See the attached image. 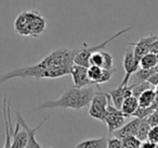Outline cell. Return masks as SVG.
<instances>
[{"instance_id": "obj_16", "label": "cell", "mask_w": 158, "mask_h": 148, "mask_svg": "<svg viewBox=\"0 0 158 148\" xmlns=\"http://www.w3.org/2000/svg\"><path fill=\"white\" fill-rule=\"evenodd\" d=\"M75 148H107V138L105 137L87 138L77 144Z\"/></svg>"}, {"instance_id": "obj_22", "label": "cell", "mask_w": 158, "mask_h": 148, "mask_svg": "<svg viewBox=\"0 0 158 148\" xmlns=\"http://www.w3.org/2000/svg\"><path fill=\"white\" fill-rule=\"evenodd\" d=\"M123 141V145L127 148H140L142 141L138 138L136 136H128L121 139Z\"/></svg>"}, {"instance_id": "obj_8", "label": "cell", "mask_w": 158, "mask_h": 148, "mask_svg": "<svg viewBox=\"0 0 158 148\" xmlns=\"http://www.w3.org/2000/svg\"><path fill=\"white\" fill-rule=\"evenodd\" d=\"M15 117H16V122H19V123L21 124V126H23V128L27 131V134H28V141H27V145L25 148H44L38 143L37 139H36V133H37L38 130H40V128H42V125H44L47 121H48L49 117L44 118V119L42 120L37 126H35V128H29V126L27 125V123L25 122V120L23 119L20 111H15ZM48 148H53V147H48Z\"/></svg>"}, {"instance_id": "obj_13", "label": "cell", "mask_w": 158, "mask_h": 148, "mask_svg": "<svg viewBox=\"0 0 158 148\" xmlns=\"http://www.w3.org/2000/svg\"><path fill=\"white\" fill-rule=\"evenodd\" d=\"M108 95H110L113 105L117 109H120L123 100L129 96H132L131 85H119L117 88L108 92Z\"/></svg>"}, {"instance_id": "obj_6", "label": "cell", "mask_w": 158, "mask_h": 148, "mask_svg": "<svg viewBox=\"0 0 158 148\" xmlns=\"http://www.w3.org/2000/svg\"><path fill=\"white\" fill-rule=\"evenodd\" d=\"M126 114L120 110L117 109L114 105L110 104V101L107 105V113H106L104 124L107 126V131L110 134H113V132L120 128L126 122Z\"/></svg>"}, {"instance_id": "obj_25", "label": "cell", "mask_w": 158, "mask_h": 148, "mask_svg": "<svg viewBox=\"0 0 158 148\" xmlns=\"http://www.w3.org/2000/svg\"><path fill=\"white\" fill-rule=\"evenodd\" d=\"M147 139L153 143L157 144L158 143V125L157 126H152L151 130L148 132V136H147Z\"/></svg>"}, {"instance_id": "obj_18", "label": "cell", "mask_w": 158, "mask_h": 148, "mask_svg": "<svg viewBox=\"0 0 158 148\" xmlns=\"http://www.w3.org/2000/svg\"><path fill=\"white\" fill-rule=\"evenodd\" d=\"M158 62V55L153 52H147L140 59V68L153 69Z\"/></svg>"}, {"instance_id": "obj_32", "label": "cell", "mask_w": 158, "mask_h": 148, "mask_svg": "<svg viewBox=\"0 0 158 148\" xmlns=\"http://www.w3.org/2000/svg\"><path fill=\"white\" fill-rule=\"evenodd\" d=\"M156 148H158V143H157V144H156Z\"/></svg>"}, {"instance_id": "obj_21", "label": "cell", "mask_w": 158, "mask_h": 148, "mask_svg": "<svg viewBox=\"0 0 158 148\" xmlns=\"http://www.w3.org/2000/svg\"><path fill=\"white\" fill-rule=\"evenodd\" d=\"M131 88H132V96L138 98L143 92L147 91V89L154 88V86L148 81H145V82L139 83V84H131Z\"/></svg>"}, {"instance_id": "obj_5", "label": "cell", "mask_w": 158, "mask_h": 148, "mask_svg": "<svg viewBox=\"0 0 158 148\" xmlns=\"http://www.w3.org/2000/svg\"><path fill=\"white\" fill-rule=\"evenodd\" d=\"M110 101V97L108 93H104L99 88V91L94 94L89 105V115L104 123L106 113H107V105Z\"/></svg>"}, {"instance_id": "obj_20", "label": "cell", "mask_w": 158, "mask_h": 148, "mask_svg": "<svg viewBox=\"0 0 158 148\" xmlns=\"http://www.w3.org/2000/svg\"><path fill=\"white\" fill-rule=\"evenodd\" d=\"M151 130V125L146 122L145 119H141L140 125H139L138 132H136L135 136L140 139L141 141H144L147 139V136H148V132Z\"/></svg>"}, {"instance_id": "obj_33", "label": "cell", "mask_w": 158, "mask_h": 148, "mask_svg": "<svg viewBox=\"0 0 158 148\" xmlns=\"http://www.w3.org/2000/svg\"><path fill=\"white\" fill-rule=\"evenodd\" d=\"M123 148H127V147H125V146H123Z\"/></svg>"}, {"instance_id": "obj_15", "label": "cell", "mask_w": 158, "mask_h": 148, "mask_svg": "<svg viewBox=\"0 0 158 148\" xmlns=\"http://www.w3.org/2000/svg\"><path fill=\"white\" fill-rule=\"evenodd\" d=\"M28 141L27 131L19 122H16L15 128L12 133V148H25Z\"/></svg>"}, {"instance_id": "obj_9", "label": "cell", "mask_w": 158, "mask_h": 148, "mask_svg": "<svg viewBox=\"0 0 158 148\" xmlns=\"http://www.w3.org/2000/svg\"><path fill=\"white\" fill-rule=\"evenodd\" d=\"M117 71V69H102L97 65H89L88 66V75L89 78L92 81L94 85L98 87L101 84L107 83L110 81L114 73Z\"/></svg>"}, {"instance_id": "obj_7", "label": "cell", "mask_w": 158, "mask_h": 148, "mask_svg": "<svg viewBox=\"0 0 158 148\" xmlns=\"http://www.w3.org/2000/svg\"><path fill=\"white\" fill-rule=\"evenodd\" d=\"M123 70H125V76L121 81L120 85H128L130 82V78L134 73L140 69V60L135 58L133 53V50L127 48L123 56Z\"/></svg>"}, {"instance_id": "obj_4", "label": "cell", "mask_w": 158, "mask_h": 148, "mask_svg": "<svg viewBox=\"0 0 158 148\" xmlns=\"http://www.w3.org/2000/svg\"><path fill=\"white\" fill-rule=\"evenodd\" d=\"M132 29H133V26L123 29V31L117 32L115 35L110 36L108 39L105 40V42L101 43V44H99V45H95V46H89V45H87L86 43H84L82 47H81V48H79V51L77 52V55L75 56L74 63L79 64V65L87 66V68H88V66L90 65V57H91V55H92L93 52H95V51H98V50H101V49H105L106 45L110 44V43H112L113 40L117 39L119 36H121V35H123V34L130 32Z\"/></svg>"}, {"instance_id": "obj_29", "label": "cell", "mask_w": 158, "mask_h": 148, "mask_svg": "<svg viewBox=\"0 0 158 148\" xmlns=\"http://www.w3.org/2000/svg\"><path fill=\"white\" fill-rule=\"evenodd\" d=\"M151 108L153 110H158V95L155 96V99H154L153 104L151 105Z\"/></svg>"}, {"instance_id": "obj_3", "label": "cell", "mask_w": 158, "mask_h": 148, "mask_svg": "<svg viewBox=\"0 0 158 148\" xmlns=\"http://www.w3.org/2000/svg\"><path fill=\"white\" fill-rule=\"evenodd\" d=\"M14 31L23 37L38 38L44 33L47 21L36 10H24L14 20Z\"/></svg>"}, {"instance_id": "obj_11", "label": "cell", "mask_w": 158, "mask_h": 148, "mask_svg": "<svg viewBox=\"0 0 158 148\" xmlns=\"http://www.w3.org/2000/svg\"><path fill=\"white\" fill-rule=\"evenodd\" d=\"M90 65H97L102 69L114 68V59L113 56L105 49H101L93 52L90 57Z\"/></svg>"}, {"instance_id": "obj_14", "label": "cell", "mask_w": 158, "mask_h": 148, "mask_svg": "<svg viewBox=\"0 0 158 148\" xmlns=\"http://www.w3.org/2000/svg\"><path fill=\"white\" fill-rule=\"evenodd\" d=\"M141 119L139 118H134L133 120H131L130 122H128L127 124H123L120 128H118L117 131L113 132L115 137H118V138L123 139L125 137L128 136H135L136 132H138L139 125H140Z\"/></svg>"}, {"instance_id": "obj_12", "label": "cell", "mask_w": 158, "mask_h": 148, "mask_svg": "<svg viewBox=\"0 0 158 148\" xmlns=\"http://www.w3.org/2000/svg\"><path fill=\"white\" fill-rule=\"evenodd\" d=\"M158 37V35H154V34H151L149 36H145V37H142L138 40V42L134 43H129V46H133V53L135 56V58L138 60H140L141 58L144 55H146L147 52H149V46Z\"/></svg>"}, {"instance_id": "obj_19", "label": "cell", "mask_w": 158, "mask_h": 148, "mask_svg": "<svg viewBox=\"0 0 158 148\" xmlns=\"http://www.w3.org/2000/svg\"><path fill=\"white\" fill-rule=\"evenodd\" d=\"M155 92H154V88L147 89V91L143 92L140 96L138 97L139 100V106L140 107H149L152 104H153L154 99H155Z\"/></svg>"}, {"instance_id": "obj_10", "label": "cell", "mask_w": 158, "mask_h": 148, "mask_svg": "<svg viewBox=\"0 0 158 148\" xmlns=\"http://www.w3.org/2000/svg\"><path fill=\"white\" fill-rule=\"evenodd\" d=\"M70 75L73 78V83L75 87L81 88V87H87L94 85L92 81L89 78L88 75V68L84 65L74 63L70 68Z\"/></svg>"}, {"instance_id": "obj_28", "label": "cell", "mask_w": 158, "mask_h": 148, "mask_svg": "<svg viewBox=\"0 0 158 148\" xmlns=\"http://www.w3.org/2000/svg\"><path fill=\"white\" fill-rule=\"evenodd\" d=\"M148 81L149 83H151L153 86H155V85H157L158 84V72H156V73H154L153 75L151 76V78H148Z\"/></svg>"}, {"instance_id": "obj_1", "label": "cell", "mask_w": 158, "mask_h": 148, "mask_svg": "<svg viewBox=\"0 0 158 148\" xmlns=\"http://www.w3.org/2000/svg\"><path fill=\"white\" fill-rule=\"evenodd\" d=\"M78 51L79 49H54L34 65L14 69L0 74V85L13 78H33L39 81L41 78H57L68 75Z\"/></svg>"}, {"instance_id": "obj_17", "label": "cell", "mask_w": 158, "mask_h": 148, "mask_svg": "<svg viewBox=\"0 0 158 148\" xmlns=\"http://www.w3.org/2000/svg\"><path fill=\"white\" fill-rule=\"evenodd\" d=\"M138 107H139L138 98L134 97V96H129V97H127L125 100H123V105H121L120 110L125 113L126 117L130 118V117L133 115V113L135 112V110L138 109Z\"/></svg>"}, {"instance_id": "obj_27", "label": "cell", "mask_w": 158, "mask_h": 148, "mask_svg": "<svg viewBox=\"0 0 158 148\" xmlns=\"http://www.w3.org/2000/svg\"><path fill=\"white\" fill-rule=\"evenodd\" d=\"M140 148H156V144L151 141H148V139H146V141H142Z\"/></svg>"}, {"instance_id": "obj_24", "label": "cell", "mask_w": 158, "mask_h": 148, "mask_svg": "<svg viewBox=\"0 0 158 148\" xmlns=\"http://www.w3.org/2000/svg\"><path fill=\"white\" fill-rule=\"evenodd\" d=\"M123 141L118 137H113V138H107V148H123Z\"/></svg>"}, {"instance_id": "obj_2", "label": "cell", "mask_w": 158, "mask_h": 148, "mask_svg": "<svg viewBox=\"0 0 158 148\" xmlns=\"http://www.w3.org/2000/svg\"><path fill=\"white\" fill-rule=\"evenodd\" d=\"M97 85H91L87 87H69L65 89L61 97L56 100H48L42 102L37 107V110H44V109H54V108H63V109H75L80 110L86 108L90 105L91 99L93 98ZM98 87V86H97Z\"/></svg>"}, {"instance_id": "obj_23", "label": "cell", "mask_w": 158, "mask_h": 148, "mask_svg": "<svg viewBox=\"0 0 158 148\" xmlns=\"http://www.w3.org/2000/svg\"><path fill=\"white\" fill-rule=\"evenodd\" d=\"M147 123L152 126H157L158 125V110H155L153 111L152 113H149L146 118H145Z\"/></svg>"}, {"instance_id": "obj_26", "label": "cell", "mask_w": 158, "mask_h": 148, "mask_svg": "<svg viewBox=\"0 0 158 148\" xmlns=\"http://www.w3.org/2000/svg\"><path fill=\"white\" fill-rule=\"evenodd\" d=\"M149 52L157 53L158 55V37L151 44V46H149Z\"/></svg>"}, {"instance_id": "obj_30", "label": "cell", "mask_w": 158, "mask_h": 148, "mask_svg": "<svg viewBox=\"0 0 158 148\" xmlns=\"http://www.w3.org/2000/svg\"><path fill=\"white\" fill-rule=\"evenodd\" d=\"M154 92H155V94H156V95H158V84H157V85H155V86H154Z\"/></svg>"}, {"instance_id": "obj_31", "label": "cell", "mask_w": 158, "mask_h": 148, "mask_svg": "<svg viewBox=\"0 0 158 148\" xmlns=\"http://www.w3.org/2000/svg\"><path fill=\"white\" fill-rule=\"evenodd\" d=\"M154 69H155V71H156V72H158V62H157V64H156V65H155V68H154Z\"/></svg>"}]
</instances>
